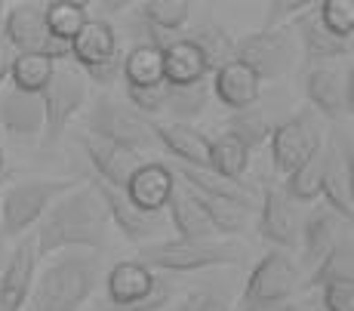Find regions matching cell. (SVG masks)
Wrapping results in <instances>:
<instances>
[{"label": "cell", "mask_w": 354, "mask_h": 311, "mask_svg": "<svg viewBox=\"0 0 354 311\" xmlns=\"http://www.w3.org/2000/svg\"><path fill=\"white\" fill-rule=\"evenodd\" d=\"M108 234H111V219L96 185L71 188L37 222V234H34L37 259L59 256L65 249L99 253L108 247Z\"/></svg>", "instance_id": "6da1fadb"}, {"label": "cell", "mask_w": 354, "mask_h": 311, "mask_svg": "<svg viewBox=\"0 0 354 311\" xmlns=\"http://www.w3.org/2000/svg\"><path fill=\"white\" fill-rule=\"evenodd\" d=\"M99 287V259L93 253L74 249L56 256L34 277L28 293V311H80Z\"/></svg>", "instance_id": "7a4b0ae2"}, {"label": "cell", "mask_w": 354, "mask_h": 311, "mask_svg": "<svg viewBox=\"0 0 354 311\" xmlns=\"http://www.w3.org/2000/svg\"><path fill=\"white\" fill-rule=\"evenodd\" d=\"M243 249L234 241H151L139 247V259L151 272H203L216 265H237Z\"/></svg>", "instance_id": "3957f363"}, {"label": "cell", "mask_w": 354, "mask_h": 311, "mask_svg": "<svg viewBox=\"0 0 354 311\" xmlns=\"http://www.w3.org/2000/svg\"><path fill=\"white\" fill-rule=\"evenodd\" d=\"M71 188L74 179H44V176H31V179L6 185L3 198H0V225H3L6 238H25L44 219L46 209Z\"/></svg>", "instance_id": "277c9868"}, {"label": "cell", "mask_w": 354, "mask_h": 311, "mask_svg": "<svg viewBox=\"0 0 354 311\" xmlns=\"http://www.w3.org/2000/svg\"><path fill=\"white\" fill-rule=\"evenodd\" d=\"M299 283H302V268L296 265V259L283 249H271L256 262L237 302L228 311H271L283 305L299 290Z\"/></svg>", "instance_id": "5b68a950"}, {"label": "cell", "mask_w": 354, "mask_h": 311, "mask_svg": "<svg viewBox=\"0 0 354 311\" xmlns=\"http://www.w3.org/2000/svg\"><path fill=\"white\" fill-rule=\"evenodd\" d=\"M105 293L114 311H158L173 296V283L133 259L108 268Z\"/></svg>", "instance_id": "8992f818"}, {"label": "cell", "mask_w": 354, "mask_h": 311, "mask_svg": "<svg viewBox=\"0 0 354 311\" xmlns=\"http://www.w3.org/2000/svg\"><path fill=\"white\" fill-rule=\"evenodd\" d=\"M46 3L40 0H19V3L6 6V19H3V44L12 53H37V56H50L53 62L71 56V44H62L50 35L46 28Z\"/></svg>", "instance_id": "52a82bcc"}, {"label": "cell", "mask_w": 354, "mask_h": 311, "mask_svg": "<svg viewBox=\"0 0 354 311\" xmlns=\"http://www.w3.org/2000/svg\"><path fill=\"white\" fill-rule=\"evenodd\" d=\"M296 31L290 28H259L234 40V59L247 65L259 80L283 77L296 62Z\"/></svg>", "instance_id": "ba28073f"}, {"label": "cell", "mask_w": 354, "mask_h": 311, "mask_svg": "<svg viewBox=\"0 0 354 311\" xmlns=\"http://www.w3.org/2000/svg\"><path fill=\"white\" fill-rule=\"evenodd\" d=\"M86 126L90 136H96L102 142H114L124 145L129 151H145V148L158 145L151 133V120H145L139 111H133L127 102H118L111 96H99L93 102L90 114H86Z\"/></svg>", "instance_id": "9c48e42d"}, {"label": "cell", "mask_w": 354, "mask_h": 311, "mask_svg": "<svg viewBox=\"0 0 354 311\" xmlns=\"http://www.w3.org/2000/svg\"><path fill=\"white\" fill-rule=\"evenodd\" d=\"M71 56L102 86H111L120 77L124 56L118 53V35L108 19H86V25L71 40Z\"/></svg>", "instance_id": "30bf717a"}, {"label": "cell", "mask_w": 354, "mask_h": 311, "mask_svg": "<svg viewBox=\"0 0 354 311\" xmlns=\"http://www.w3.org/2000/svg\"><path fill=\"white\" fill-rule=\"evenodd\" d=\"M44 102V145H56L74 120V114L86 102V77L77 68H59L53 71L46 90L40 93Z\"/></svg>", "instance_id": "8fae6325"}, {"label": "cell", "mask_w": 354, "mask_h": 311, "mask_svg": "<svg viewBox=\"0 0 354 311\" xmlns=\"http://www.w3.org/2000/svg\"><path fill=\"white\" fill-rule=\"evenodd\" d=\"M268 142H271L274 170L281 176H290V173H296L311 154L324 148L321 120L311 111H299L283 120V124H277L274 130H271Z\"/></svg>", "instance_id": "7c38bea8"}, {"label": "cell", "mask_w": 354, "mask_h": 311, "mask_svg": "<svg viewBox=\"0 0 354 311\" xmlns=\"http://www.w3.org/2000/svg\"><path fill=\"white\" fill-rule=\"evenodd\" d=\"M354 80H351V68L345 71H336V68H311L308 77H305V96H308V102L315 105L317 114H324V117L330 120H342L351 114L354 108Z\"/></svg>", "instance_id": "4fadbf2b"}, {"label": "cell", "mask_w": 354, "mask_h": 311, "mask_svg": "<svg viewBox=\"0 0 354 311\" xmlns=\"http://www.w3.org/2000/svg\"><path fill=\"white\" fill-rule=\"evenodd\" d=\"M299 228H302V216L296 204L283 194V188L268 185L262 191V207H259V232L262 238L277 249H296L299 247Z\"/></svg>", "instance_id": "5bb4252c"}, {"label": "cell", "mask_w": 354, "mask_h": 311, "mask_svg": "<svg viewBox=\"0 0 354 311\" xmlns=\"http://www.w3.org/2000/svg\"><path fill=\"white\" fill-rule=\"evenodd\" d=\"M34 268H37V243L31 234L10 249L3 272H0V311H22L28 302Z\"/></svg>", "instance_id": "9a60e30c"}, {"label": "cell", "mask_w": 354, "mask_h": 311, "mask_svg": "<svg viewBox=\"0 0 354 311\" xmlns=\"http://www.w3.org/2000/svg\"><path fill=\"white\" fill-rule=\"evenodd\" d=\"M96 191L102 194V200H105L108 219L118 225V232L124 234L129 243H139V247H142V243H151L160 234V219H158V216L139 209L124 191L108 188V185H102V182H96Z\"/></svg>", "instance_id": "2e32d148"}, {"label": "cell", "mask_w": 354, "mask_h": 311, "mask_svg": "<svg viewBox=\"0 0 354 311\" xmlns=\"http://www.w3.org/2000/svg\"><path fill=\"white\" fill-rule=\"evenodd\" d=\"M84 151L90 158V167L99 173V182L108 188H118L124 191L127 182L133 179V173L145 164L139 151H129L124 145H114V142H102L96 136H86Z\"/></svg>", "instance_id": "e0dca14e"}, {"label": "cell", "mask_w": 354, "mask_h": 311, "mask_svg": "<svg viewBox=\"0 0 354 311\" xmlns=\"http://www.w3.org/2000/svg\"><path fill=\"white\" fill-rule=\"evenodd\" d=\"M292 31H296V40L305 50V62H308L311 68H321V65L333 62V59L351 56V40L339 37V35H333V31L324 28V22L317 19V3L311 6L305 16L296 19Z\"/></svg>", "instance_id": "ac0fdd59"}, {"label": "cell", "mask_w": 354, "mask_h": 311, "mask_svg": "<svg viewBox=\"0 0 354 311\" xmlns=\"http://www.w3.org/2000/svg\"><path fill=\"white\" fill-rule=\"evenodd\" d=\"M160 59H163V84L167 86H188L207 80L213 71L197 44L192 37H167L160 44Z\"/></svg>", "instance_id": "d6986e66"}, {"label": "cell", "mask_w": 354, "mask_h": 311, "mask_svg": "<svg viewBox=\"0 0 354 311\" xmlns=\"http://www.w3.org/2000/svg\"><path fill=\"white\" fill-rule=\"evenodd\" d=\"M259 90H262V80H259L247 65L237 62V59H228V62H222L219 68L213 71V86H209V93L225 108H231V111H247V108H253L259 102Z\"/></svg>", "instance_id": "ffe728a7"}, {"label": "cell", "mask_w": 354, "mask_h": 311, "mask_svg": "<svg viewBox=\"0 0 354 311\" xmlns=\"http://www.w3.org/2000/svg\"><path fill=\"white\" fill-rule=\"evenodd\" d=\"M0 133L12 139H40L44 136V102L31 93L10 90L0 96Z\"/></svg>", "instance_id": "44dd1931"}, {"label": "cell", "mask_w": 354, "mask_h": 311, "mask_svg": "<svg viewBox=\"0 0 354 311\" xmlns=\"http://www.w3.org/2000/svg\"><path fill=\"white\" fill-rule=\"evenodd\" d=\"M345 222L339 219L333 209L326 207H315L308 216L302 219L299 228V243H302V265L315 272L321 265V259L336 247V241L342 238Z\"/></svg>", "instance_id": "7402d4cb"}, {"label": "cell", "mask_w": 354, "mask_h": 311, "mask_svg": "<svg viewBox=\"0 0 354 311\" xmlns=\"http://www.w3.org/2000/svg\"><path fill=\"white\" fill-rule=\"evenodd\" d=\"M173 182H176V176L167 164H160V160H145V164L133 173V179L127 182L124 194L139 209L160 216V209L167 207V200H169V191H173Z\"/></svg>", "instance_id": "603a6c76"}, {"label": "cell", "mask_w": 354, "mask_h": 311, "mask_svg": "<svg viewBox=\"0 0 354 311\" xmlns=\"http://www.w3.org/2000/svg\"><path fill=\"white\" fill-rule=\"evenodd\" d=\"M154 142L167 148L173 158H179V164L188 167H207L209 158V139L203 136L192 124H176V120H151Z\"/></svg>", "instance_id": "cb8c5ba5"}, {"label": "cell", "mask_w": 354, "mask_h": 311, "mask_svg": "<svg viewBox=\"0 0 354 311\" xmlns=\"http://www.w3.org/2000/svg\"><path fill=\"white\" fill-rule=\"evenodd\" d=\"M176 179L182 185H188L192 191H201V194H209V198H222V200H234V204L253 209L256 204V194L250 185L243 182H234V179H225V176L207 170V167H188V164H179L176 167Z\"/></svg>", "instance_id": "d4e9b609"}, {"label": "cell", "mask_w": 354, "mask_h": 311, "mask_svg": "<svg viewBox=\"0 0 354 311\" xmlns=\"http://www.w3.org/2000/svg\"><path fill=\"white\" fill-rule=\"evenodd\" d=\"M167 216H169L176 234H179L182 241H213L216 238V232L209 228V222H207V216H203L201 204H197L194 194L188 191L179 179L173 182V191H169Z\"/></svg>", "instance_id": "484cf974"}, {"label": "cell", "mask_w": 354, "mask_h": 311, "mask_svg": "<svg viewBox=\"0 0 354 311\" xmlns=\"http://www.w3.org/2000/svg\"><path fill=\"white\" fill-rule=\"evenodd\" d=\"M333 154H336V145H324L321 151H315L296 173L287 176V185H283V194L292 200V204H311V200L321 198V185L324 176L333 164Z\"/></svg>", "instance_id": "4316f807"}, {"label": "cell", "mask_w": 354, "mask_h": 311, "mask_svg": "<svg viewBox=\"0 0 354 311\" xmlns=\"http://www.w3.org/2000/svg\"><path fill=\"white\" fill-rule=\"evenodd\" d=\"M321 198L324 207L333 209L339 219L348 225L351 216H354V194H351V158L345 154V160L339 158V151L333 154V164L324 176V185H321Z\"/></svg>", "instance_id": "83f0119b"}, {"label": "cell", "mask_w": 354, "mask_h": 311, "mask_svg": "<svg viewBox=\"0 0 354 311\" xmlns=\"http://www.w3.org/2000/svg\"><path fill=\"white\" fill-rule=\"evenodd\" d=\"M192 19V3L188 0H148L139 6V22L151 31L154 44H163L173 31L185 28V22Z\"/></svg>", "instance_id": "f1b7e54d"}, {"label": "cell", "mask_w": 354, "mask_h": 311, "mask_svg": "<svg viewBox=\"0 0 354 311\" xmlns=\"http://www.w3.org/2000/svg\"><path fill=\"white\" fill-rule=\"evenodd\" d=\"M127 86H160L163 84V59L158 44H136L120 62Z\"/></svg>", "instance_id": "f546056e"}, {"label": "cell", "mask_w": 354, "mask_h": 311, "mask_svg": "<svg viewBox=\"0 0 354 311\" xmlns=\"http://www.w3.org/2000/svg\"><path fill=\"white\" fill-rule=\"evenodd\" d=\"M53 71H56V62L50 56H37V53H19L12 56V65H10V84L12 90L19 93H31V96H40L50 84Z\"/></svg>", "instance_id": "4dcf8cb0"}, {"label": "cell", "mask_w": 354, "mask_h": 311, "mask_svg": "<svg viewBox=\"0 0 354 311\" xmlns=\"http://www.w3.org/2000/svg\"><path fill=\"white\" fill-rule=\"evenodd\" d=\"M250 167V148L243 142H237L234 136L222 133V136L209 139V158H207V170L225 176V179L241 182V176Z\"/></svg>", "instance_id": "1f68e13d"}, {"label": "cell", "mask_w": 354, "mask_h": 311, "mask_svg": "<svg viewBox=\"0 0 354 311\" xmlns=\"http://www.w3.org/2000/svg\"><path fill=\"white\" fill-rule=\"evenodd\" d=\"M188 188V185H185ZM192 191V188H188ZM194 200L201 204L203 216H207L209 228L216 234H241L250 222V209L234 204V200H222V198H209V194H201V191H192Z\"/></svg>", "instance_id": "d6a6232c"}, {"label": "cell", "mask_w": 354, "mask_h": 311, "mask_svg": "<svg viewBox=\"0 0 354 311\" xmlns=\"http://www.w3.org/2000/svg\"><path fill=\"white\" fill-rule=\"evenodd\" d=\"M90 6L80 3V0H53V3H46V28H50V35L56 40H62V44H71L74 35H77L80 28L86 25V19H90Z\"/></svg>", "instance_id": "836d02e7"}, {"label": "cell", "mask_w": 354, "mask_h": 311, "mask_svg": "<svg viewBox=\"0 0 354 311\" xmlns=\"http://www.w3.org/2000/svg\"><path fill=\"white\" fill-rule=\"evenodd\" d=\"M209 99V84H188V86H167V99H163V114L176 120V124H188L192 117L207 108Z\"/></svg>", "instance_id": "e575fe53"}, {"label": "cell", "mask_w": 354, "mask_h": 311, "mask_svg": "<svg viewBox=\"0 0 354 311\" xmlns=\"http://www.w3.org/2000/svg\"><path fill=\"white\" fill-rule=\"evenodd\" d=\"M354 256H351V241L348 234L336 241V247L321 259V265L311 272L308 283L311 287H324V283H333V281H354V268H351Z\"/></svg>", "instance_id": "d590c367"}, {"label": "cell", "mask_w": 354, "mask_h": 311, "mask_svg": "<svg viewBox=\"0 0 354 311\" xmlns=\"http://www.w3.org/2000/svg\"><path fill=\"white\" fill-rule=\"evenodd\" d=\"M271 120L265 117L262 111H256V108H247V111H234L228 117V126H225V133L228 136H234L237 142H243V145L253 151V148L259 145H265L271 136Z\"/></svg>", "instance_id": "8d00e7d4"}, {"label": "cell", "mask_w": 354, "mask_h": 311, "mask_svg": "<svg viewBox=\"0 0 354 311\" xmlns=\"http://www.w3.org/2000/svg\"><path fill=\"white\" fill-rule=\"evenodd\" d=\"M197 44V50L207 56L209 68H219L222 62H228V59H234V37H228L225 28H219V25H201L197 31L188 35Z\"/></svg>", "instance_id": "74e56055"}, {"label": "cell", "mask_w": 354, "mask_h": 311, "mask_svg": "<svg viewBox=\"0 0 354 311\" xmlns=\"http://www.w3.org/2000/svg\"><path fill=\"white\" fill-rule=\"evenodd\" d=\"M317 19L324 22L326 31L351 40V35H354V0H321V3H317Z\"/></svg>", "instance_id": "f35d334b"}, {"label": "cell", "mask_w": 354, "mask_h": 311, "mask_svg": "<svg viewBox=\"0 0 354 311\" xmlns=\"http://www.w3.org/2000/svg\"><path fill=\"white\" fill-rule=\"evenodd\" d=\"M127 105L133 111H139L145 120H158V114H163V99H167V84L160 86H127Z\"/></svg>", "instance_id": "ab89813d"}, {"label": "cell", "mask_w": 354, "mask_h": 311, "mask_svg": "<svg viewBox=\"0 0 354 311\" xmlns=\"http://www.w3.org/2000/svg\"><path fill=\"white\" fill-rule=\"evenodd\" d=\"M311 0H274V3L265 6V22L262 28H290V25H296L299 16H305V12L311 10Z\"/></svg>", "instance_id": "60d3db41"}, {"label": "cell", "mask_w": 354, "mask_h": 311, "mask_svg": "<svg viewBox=\"0 0 354 311\" xmlns=\"http://www.w3.org/2000/svg\"><path fill=\"white\" fill-rule=\"evenodd\" d=\"M324 311H354V281H333L321 287Z\"/></svg>", "instance_id": "b9f144b4"}, {"label": "cell", "mask_w": 354, "mask_h": 311, "mask_svg": "<svg viewBox=\"0 0 354 311\" xmlns=\"http://www.w3.org/2000/svg\"><path fill=\"white\" fill-rule=\"evenodd\" d=\"M12 56L16 53L10 50V46L3 44V37H0V86L6 84V77H10V65H12Z\"/></svg>", "instance_id": "7bdbcfd3"}, {"label": "cell", "mask_w": 354, "mask_h": 311, "mask_svg": "<svg viewBox=\"0 0 354 311\" xmlns=\"http://www.w3.org/2000/svg\"><path fill=\"white\" fill-rule=\"evenodd\" d=\"M201 311H228L225 302L213 293H201Z\"/></svg>", "instance_id": "ee69618b"}, {"label": "cell", "mask_w": 354, "mask_h": 311, "mask_svg": "<svg viewBox=\"0 0 354 311\" xmlns=\"http://www.w3.org/2000/svg\"><path fill=\"white\" fill-rule=\"evenodd\" d=\"M173 311H201V293H194V296H188V299H182Z\"/></svg>", "instance_id": "f6af8a7d"}, {"label": "cell", "mask_w": 354, "mask_h": 311, "mask_svg": "<svg viewBox=\"0 0 354 311\" xmlns=\"http://www.w3.org/2000/svg\"><path fill=\"white\" fill-rule=\"evenodd\" d=\"M6 259H10V238H6V232H3V225H0V272H3V265H6Z\"/></svg>", "instance_id": "bcb514c9"}, {"label": "cell", "mask_w": 354, "mask_h": 311, "mask_svg": "<svg viewBox=\"0 0 354 311\" xmlns=\"http://www.w3.org/2000/svg\"><path fill=\"white\" fill-rule=\"evenodd\" d=\"M10 179V167H6V151H3V133H0V188Z\"/></svg>", "instance_id": "7dc6e473"}, {"label": "cell", "mask_w": 354, "mask_h": 311, "mask_svg": "<svg viewBox=\"0 0 354 311\" xmlns=\"http://www.w3.org/2000/svg\"><path fill=\"white\" fill-rule=\"evenodd\" d=\"M6 6H10V3H3V0H0V25H3V19H6Z\"/></svg>", "instance_id": "c3c4849f"}, {"label": "cell", "mask_w": 354, "mask_h": 311, "mask_svg": "<svg viewBox=\"0 0 354 311\" xmlns=\"http://www.w3.org/2000/svg\"><path fill=\"white\" fill-rule=\"evenodd\" d=\"M271 311H296V308H287V305H277V308H271Z\"/></svg>", "instance_id": "681fc988"}]
</instances>
